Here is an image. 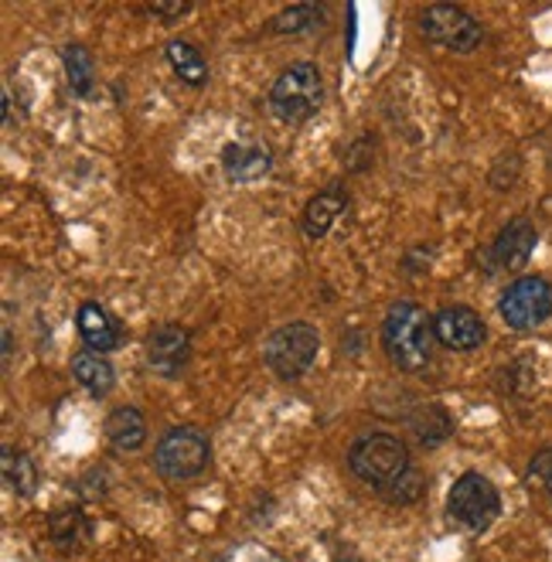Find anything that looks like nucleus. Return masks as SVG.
<instances>
[{"label": "nucleus", "instance_id": "nucleus-16", "mask_svg": "<svg viewBox=\"0 0 552 562\" xmlns=\"http://www.w3.org/2000/svg\"><path fill=\"white\" fill-rule=\"evenodd\" d=\"M72 375L92 395H106L116 385V372L110 366V358L100 351H89V348L72 358Z\"/></svg>", "mask_w": 552, "mask_h": 562}, {"label": "nucleus", "instance_id": "nucleus-2", "mask_svg": "<svg viewBox=\"0 0 552 562\" xmlns=\"http://www.w3.org/2000/svg\"><path fill=\"white\" fill-rule=\"evenodd\" d=\"M324 103V79L314 61H294L270 86V110L277 120L297 126L307 123Z\"/></svg>", "mask_w": 552, "mask_h": 562}, {"label": "nucleus", "instance_id": "nucleus-5", "mask_svg": "<svg viewBox=\"0 0 552 562\" xmlns=\"http://www.w3.org/2000/svg\"><path fill=\"white\" fill-rule=\"evenodd\" d=\"M212 460V443L199 426H171L154 447V468L168 481L199 477Z\"/></svg>", "mask_w": 552, "mask_h": 562}, {"label": "nucleus", "instance_id": "nucleus-13", "mask_svg": "<svg viewBox=\"0 0 552 562\" xmlns=\"http://www.w3.org/2000/svg\"><path fill=\"white\" fill-rule=\"evenodd\" d=\"M222 168H225V178L229 181L249 184V181H259V178L270 175L273 157L267 147H259V144H229L222 150Z\"/></svg>", "mask_w": 552, "mask_h": 562}, {"label": "nucleus", "instance_id": "nucleus-17", "mask_svg": "<svg viewBox=\"0 0 552 562\" xmlns=\"http://www.w3.org/2000/svg\"><path fill=\"white\" fill-rule=\"evenodd\" d=\"M61 65H65V79H69V89L76 95H92V82H95L92 52L86 45H65Z\"/></svg>", "mask_w": 552, "mask_h": 562}, {"label": "nucleus", "instance_id": "nucleus-6", "mask_svg": "<svg viewBox=\"0 0 552 562\" xmlns=\"http://www.w3.org/2000/svg\"><path fill=\"white\" fill-rule=\"evenodd\" d=\"M447 515L461 528H467V532L481 536V532H488V528L495 525V518L502 515V494L488 477L477 474V471L461 474L447 494Z\"/></svg>", "mask_w": 552, "mask_h": 562}, {"label": "nucleus", "instance_id": "nucleus-7", "mask_svg": "<svg viewBox=\"0 0 552 562\" xmlns=\"http://www.w3.org/2000/svg\"><path fill=\"white\" fill-rule=\"evenodd\" d=\"M498 314L511 330H532L552 317V283L542 277H518L498 301Z\"/></svg>", "mask_w": 552, "mask_h": 562}, {"label": "nucleus", "instance_id": "nucleus-1", "mask_svg": "<svg viewBox=\"0 0 552 562\" xmlns=\"http://www.w3.org/2000/svg\"><path fill=\"white\" fill-rule=\"evenodd\" d=\"M433 345H437V330L433 317L413 304V301H396L385 311L382 321V348L396 369L403 372H419L433 361Z\"/></svg>", "mask_w": 552, "mask_h": 562}, {"label": "nucleus", "instance_id": "nucleus-24", "mask_svg": "<svg viewBox=\"0 0 552 562\" xmlns=\"http://www.w3.org/2000/svg\"><path fill=\"white\" fill-rule=\"evenodd\" d=\"M188 11H191L188 4H150V8H147V14H150V18L165 21V24H174V21H181Z\"/></svg>", "mask_w": 552, "mask_h": 562}, {"label": "nucleus", "instance_id": "nucleus-14", "mask_svg": "<svg viewBox=\"0 0 552 562\" xmlns=\"http://www.w3.org/2000/svg\"><path fill=\"white\" fill-rule=\"evenodd\" d=\"M345 205H348V194H345L341 184H328L324 191H317L307 202V209H304V236L307 239H324V236H328L335 218L345 212Z\"/></svg>", "mask_w": 552, "mask_h": 562}, {"label": "nucleus", "instance_id": "nucleus-19", "mask_svg": "<svg viewBox=\"0 0 552 562\" xmlns=\"http://www.w3.org/2000/svg\"><path fill=\"white\" fill-rule=\"evenodd\" d=\"M168 61L188 86H205L209 82V65H205L202 52L194 48L191 42H171L168 45Z\"/></svg>", "mask_w": 552, "mask_h": 562}, {"label": "nucleus", "instance_id": "nucleus-18", "mask_svg": "<svg viewBox=\"0 0 552 562\" xmlns=\"http://www.w3.org/2000/svg\"><path fill=\"white\" fill-rule=\"evenodd\" d=\"M4 484L18 494V498H31L38 487L35 460L21 450H14V447H4Z\"/></svg>", "mask_w": 552, "mask_h": 562}, {"label": "nucleus", "instance_id": "nucleus-23", "mask_svg": "<svg viewBox=\"0 0 552 562\" xmlns=\"http://www.w3.org/2000/svg\"><path fill=\"white\" fill-rule=\"evenodd\" d=\"M529 477H532V481H542L545 487H552V450H542V453L532 457Z\"/></svg>", "mask_w": 552, "mask_h": 562}, {"label": "nucleus", "instance_id": "nucleus-15", "mask_svg": "<svg viewBox=\"0 0 552 562\" xmlns=\"http://www.w3.org/2000/svg\"><path fill=\"white\" fill-rule=\"evenodd\" d=\"M103 434L120 453H134L147 443V419L137 406H120L106 416Z\"/></svg>", "mask_w": 552, "mask_h": 562}, {"label": "nucleus", "instance_id": "nucleus-9", "mask_svg": "<svg viewBox=\"0 0 552 562\" xmlns=\"http://www.w3.org/2000/svg\"><path fill=\"white\" fill-rule=\"evenodd\" d=\"M536 243H539V233L536 225L518 215L511 218L502 233L495 236V243L484 252V262H488V273H508V270H522L526 262L532 259L536 252Z\"/></svg>", "mask_w": 552, "mask_h": 562}, {"label": "nucleus", "instance_id": "nucleus-11", "mask_svg": "<svg viewBox=\"0 0 552 562\" xmlns=\"http://www.w3.org/2000/svg\"><path fill=\"white\" fill-rule=\"evenodd\" d=\"M433 330L437 341L450 351H474L488 338V327H484L481 314H474L471 307H443L433 317Z\"/></svg>", "mask_w": 552, "mask_h": 562}, {"label": "nucleus", "instance_id": "nucleus-25", "mask_svg": "<svg viewBox=\"0 0 552 562\" xmlns=\"http://www.w3.org/2000/svg\"><path fill=\"white\" fill-rule=\"evenodd\" d=\"M11 351H14V338H11V330H4V361L11 358Z\"/></svg>", "mask_w": 552, "mask_h": 562}, {"label": "nucleus", "instance_id": "nucleus-10", "mask_svg": "<svg viewBox=\"0 0 552 562\" xmlns=\"http://www.w3.org/2000/svg\"><path fill=\"white\" fill-rule=\"evenodd\" d=\"M191 358V335L181 327V324H160L150 330L147 338V366L165 375V379H174L181 375V369L188 366Z\"/></svg>", "mask_w": 552, "mask_h": 562}, {"label": "nucleus", "instance_id": "nucleus-4", "mask_svg": "<svg viewBox=\"0 0 552 562\" xmlns=\"http://www.w3.org/2000/svg\"><path fill=\"white\" fill-rule=\"evenodd\" d=\"M317 351H320V335L317 327L307 324V321H294V324H283L277 327L273 335L267 338L263 345V361L267 369L283 379V382H297L304 379L314 361H317Z\"/></svg>", "mask_w": 552, "mask_h": 562}, {"label": "nucleus", "instance_id": "nucleus-22", "mask_svg": "<svg viewBox=\"0 0 552 562\" xmlns=\"http://www.w3.org/2000/svg\"><path fill=\"white\" fill-rule=\"evenodd\" d=\"M382 494L388 502H396V505H409V502L419 498V494H424V474H419L416 468H409L396 484H388Z\"/></svg>", "mask_w": 552, "mask_h": 562}, {"label": "nucleus", "instance_id": "nucleus-3", "mask_svg": "<svg viewBox=\"0 0 552 562\" xmlns=\"http://www.w3.org/2000/svg\"><path fill=\"white\" fill-rule=\"evenodd\" d=\"M348 468L359 481L385 491L388 484H396L413 468V460H409V450L403 440L388 437V434H362L348 450Z\"/></svg>", "mask_w": 552, "mask_h": 562}, {"label": "nucleus", "instance_id": "nucleus-8", "mask_svg": "<svg viewBox=\"0 0 552 562\" xmlns=\"http://www.w3.org/2000/svg\"><path fill=\"white\" fill-rule=\"evenodd\" d=\"M419 31H424V38L447 48V52H474L481 42H484V27L458 4H433L424 11L419 18Z\"/></svg>", "mask_w": 552, "mask_h": 562}, {"label": "nucleus", "instance_id": "nucleus-12", "mask_svg": "<svg viewBox=\"0 0 552 562\" xmlns=\"http://www.w3.org/2000/svg\"><path fill=\"white\" fill-rule=\"evenodd\" d=\"M76 324H79V335H82L89 351L103 355V351H113V348H120L126 341L123 324L106 307H100V304H82Z\"/></svg>", "mask_w": 552, "mask_h": 562}, {"label": "nucleus", "instance_id": "nucleus-21", "mask_svg": "<svg viewBox=\"0 0 552 562\" xmlns=\"http://www.w3.org/2000/svg\"><path fill=\"white\" fill-rule=\"evenodd\" d=\"M48 528H52V539H55L61 549H69V546H76V542L86 536V518H82L79 508H61V512L52 515Z\"/></svg>", "mask_w": 552, "mask_h": 562}, {"label": "nucleus", "instance_id": "nucleus-20", "mask_svg": "<svg viewBox=\"0 0 552 562\" xmlns=\"http://www.w3.org/2000/svg\"><path fill=\"white\" fill-rule=\"evenodd\" d=\"M320 18H324V8L294 4V8H286L280 18H273V31H277V35H304V31L320 24Z\"/></svg>", "mask_w": 552, "mask_h": 562}]
</instances>
